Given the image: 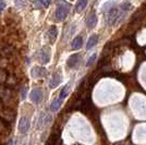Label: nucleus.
<instances>
[{"mask_svg":"<svg viewBox=\"0 0 146 145\" xmlns=\"http://www.w3.org/2000/svg\"><path fill=\"white\" fill-rule=\"evenodd\" d=\"M110 5H111V1L109 3H106L105 6V21L107 25L112 26V25L119 24L124 20V18L127 17V13L131 9V3L129 1H125L119 7H116L113 3L112 6Z\"/></svg>","mask_w":146,"mask_h":145,"instance_id":"1","label":"nucleus"},{"mask_svg":"<svg viewBox=\"0 0 146 145\" xmlns=\"http://www.w3.org/2000/svg\"><path fill=\"white\" fill-rule=\"evenodd\" d=\"M69 11H70V5L66 1H60L56 9V19L58 21H63L67 18Z\"/></svg>","mask_w":146,"mask_h":145,"instance_id":"2","label":"nucleus"},{"mask_svg":"<svg viewBox=\"0 0 146 145\" xmlns=\"http://www.w3.org/2000/svg\"><path fill=\"white\" fill-rule=\"evenodd\" d=\"M80 62H81V55L75 54V55H72V56L68 59L67 65H68V67L71 68V69H78L80 66Z\"/></svg>","mask_w":146,"mask_h":145,"instance_id":"3","label":"nucleus"},{"mask_svg":"<svg viewBox=\"0 0 146 145\" xmlns=\"http://www.w3.org/2000/svg\"><path fill=\"white\" fill-rule=\"evenodd\" d=\"M30 120H29V118H21V120L19 122V131L22 133V134H24L29 131V129H30Z\"/></svg>","mask_w":146,"mask_h":145,"instance_id":"4","label":"nucleus"},{"mask_svg":"<svg viewBox=\"0 0 146 145\" xmlns=\"http://www.w3.org/2000/svg\"><path fill=\"white\" fill-rule=\"evenodd\" d=\"M42 97H43V92L40 88H34L31 93V99L34 103H39Z\"/></svg>","mask_w":146,"mask_h":145,"instance_id":"5","label":"nucleus"},{"mask_svg":"<svg viewBox=\"0 0 146 145\" xmlns=\"http://www.w3.org/2000/svg\"><path fill=\"white\" fill-rule=\"evenodd\" d=\"M39 60L42 61L43 63L49 62V60H50V50H49V48L45 47V48L40 50V53H39Z\"/></svg>","mask_w":146,"mask_h":145,"instance_id":"6","label":"nucleus"},{"mask_svg":"<svg viewBox=\"0 0 146 145\" xmlns=\"http://www.w3.org/2000/svg\"><path fill=\"white\" fill-rule=\"evenodd\" d=\"M97 24V17H96V14L94 12H92L87 19H86V26L88 27V29H94L95 26Z\"/></svg>","mask_w":146,"mask_h":145,"instance_id":"7","label":"nucleus"},{"mask_svg":"<svg viewBox=\"0 0 146 145\" xmlns=\"http://www.w3.org/2000/svg\"><path fill=\"white\" fill-rule=\"evenodd\" d=\"M46 73H47V71H46L44 68H40V67H35V68L32 69V75H33L34 78L44 76Z\"/></svg>","mask_w":146,"mask_h":145,"instance_id":"8","label":"nucleus"},{"mask_svg":"<svg viewBox=\"0 0 146 145\" xmlns=\"http://www.w3.org/2000/svg\"><path fill=\"white\" fill-rule=\"evenodd\" d=\"M97 43H98V36L97 35H92V36L88 38V42H87V44H86V49L93 48Z\"/></svg>","mask_w":146,"mask_h":145,"instance_id":"9","label":"nucleus"},{"mask_svg":"<svg viewBox=\"0 0 146 145\" xmlns=\"http://www.w3.org/2000/svg\"><path fill=\"white\" fill-rule=\"evenodd\" d=\"M57 35H58V32H57V27L56 26H51L48 31V37L50 39V42L54 43L57 38Z\"/></svg>","mask_w":146,"mask_h":145,"instance_id":"10","label":"nucleus"},{"mask_svg":"<svg viewBox=\"0 0 146 145\" xmlns=\"http://www.w3.org/2000/svg\"><path fill=\"white\" fill-rule=\"evenodd\" d=\"M82 44H83V38H82V36L75 37L72 42V49H80L82 47Z\"/></svg>","mask_w":146,"mask_h":145,"instance_id":"11","label":"nucleus"},{"mask_svg":"<svg viewBox=\"0 0 146 145\" xmlns=\"http://www.w3.org/2000/svg\"><path fill=\"white\" fill-rule=\"evenodd\" d=\"M61 82V75L60 74H55L54 76H52V79L50 81V87H56V86H58V85L60 84Z\"/></svg>","mask_w":146,"mask_h":145,"instance_id":"12","label":"nucleus"},{"mask_svg":"<svg viewBox=\"0 0 146 145\" xmlns=\"http://www.w3.org/2000/svg\"><path fill=\"white\" fill-rule=\"evenodd\" d=\"M87 6V0H78L76 6H75V10L78 12H81L82 10H84Z\"/></svg>","mask_w":146,"mask_h":145,"instance_id":"13","label":"nucleus"},{"mask_svg":"<svg viewBox=\"0 0 146 145\" xmlns=\"http://www.w3.org/2000/svg\"><path fill=\"white\" fill-rule=\"evenodd\" d=\"M61 104H62V99L61 98H57L55 99L52 104H51V106H50V109L52 110V111H56V110H58L59 107L61 106Z\"/></svg>","mask_w":146,"mask_h":145,"instance_id":"14","label":"nucleus"},{"mask_svg":"<svg viewBox=\"0 0 146 145\" xmlns=\"http://www.w3.org/2000/svg\"><path fill=\"white\" fill-rule=\"evenodd\" d=\"M69 88H70V83L69 84H67L63 88H62V91H61L60 93V96H59V98H61V99H63V98H66L68 95V92H69Z\"/></svg>","mask_w":146,"mask_h":145,"instance_id":"15","label":"nucleus"},{"mask_svg":"<svg viewBox=\"0 0 146 145\" xmlns=\"http://www.w3.org/2000/svg\"><path fill=\"white\" fill-rule=\"evenodd\" d=\"M50 2H51V0H35L36 5H39L40 7H44V8H47L50 5Z\"/></svg>","mask_w":146,"mask_h":145,"instance_id":"16","label":"nucleus"},{"mask_svg":"<svg viewBox=\"0 0 146 145\" xmlns=\"http://www.w3.org/2000/svg\"><path fill=\"white\" fill-rule=\"evenodd\" d=\"M96 57H97V55H96V54L93 55L91 58L88 59V61H87V63H86V67H91L92 65H93V62L96 60Z\"/></svg>","mask_w":146,"mask_h":145,"instance_id":"17","label":"nucleus"},{"mask_svg":"<svg viewBox=\"0 0 146 145\" xmlns=\"http://www.w3.org/2000/svg\"><path fill=\"white\" fill-rule=\"evenodd\" d=\"M6 8V2L3 0H0V12Z\"/></svg>","mask_w":146,"mask_h":145,"instance_id":"18","label":"nucleus"}]
</instances>
